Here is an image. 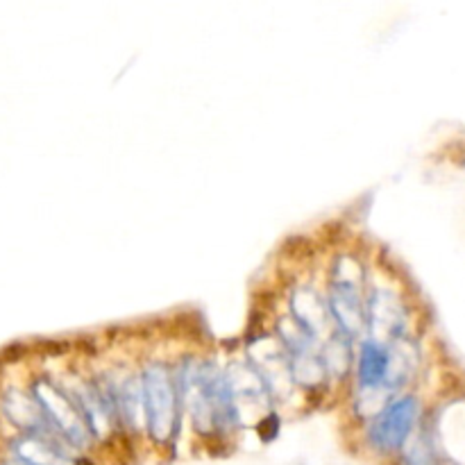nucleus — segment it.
<instances>
[{
	"label": "nucleus",
	"mask_w": 465,
	"mask_h": 465,
	"mask_svg": "<svg viewBox=\"0 0 465 465\" xmlns=\"http://www.w3.org/2000/svg\"><path fill=\"white\" fill-rule=\"evenodd\" d=\"M0 404H3V413L7 416V420L12 422L21 434L45 436V439L59 440L57 434L53 431V427H50L48 420H45L44 411H41V407L36 404V400L32 398L30 391H27V393L21 389L5 391L3 402Z\"/></svg>",
	"instance_id": "nucleus-9"
},
{
	"label": "nucleus",
	"mask_w": 465,
	"mask_h": 465,
	"mask_svg": "<svg viewBox=\"0 0 465 465\" xmlns=\"http://www.w3.org/2000/svg\"><path fill=\"white\" fill-rule=\"evenodd\" d=\"M366 339L386 345L409 339V309L398 291L372 289L368 293Z\"/></svg>",
	"instance_id": "nucleus-6"
},
{
	"label": "nucleus",
	"mask_w": 465,
	"mask_h": 465,
	"mask_svg": "<svg viewBox=\"0 0 465 465\" xmlns=\"http://www.w3.org/2000/svg\"><path fill=\"white\" fill-rule=\"evenodd\" d=\"M30 393L59 440H64L71 450H89L94 445L95 439L80 407L64 386H59L50 377H35L30 384Z\"/></svg>",
	"instance_id": "nucleus-4"
},
{
	"label": "nucleus",
	"mask_w": 465,
	"mask_h": 465,
	"mask_svg": "<svg viewBox=\"0 0 465 465\" xmlns=\"http://www.w3.org/2000/svg\"><path fill=\"white\" fill-rule=\"evenodd\" d=\"M252 348L250 350L248 363L259 372L263 384L271 391L272 400H280L282 393L295 389L293 380H291V368H289V354H286L282 341L271 334H263L252 339Z\"/></svg>",
	"instance_id": "nucleus-7"
},
{
	"label": "nucleus",
	"mask_w": 465,
	"mask_h": 465,
	"mask_svg": "<svg viewBox=\"0 0 465 465\" xmlns=\"http://www.w3.org/2000/svg\"><path fill=\"white\" fill-rule=\"evenodd\" d=\"M182 404L191 425L204 439L227 436L241 427L227 372L212 359L186 357L177 366Z\"/></svg>",
	"instance_id": "nucleus-1"
},
{
	"label": "nucleus",
	"mask_w": 465,
	"mask_h": 465,
	"mask_svg": "<svg viewBox=\"0 0 465 465\" xmlns=\"http://www.w3.org/2000/svg\"><path fill=\"white\" fill-rule=\"evenodd\" d=\"M289 316L302 327L307 334L316 336L322 341V336H330L334 331V322H331L330 307H327V298L316 289V286L295 284L289 293Z\"/></svg>",
	"instance_id": "nucleus-8"
},
{
	"label": "nucleus",
	"mask_w": 465,
	"mask_h": 465,
	"mask_svg": "<svg viewBox=\"0 0 465 465\" xmlns=\"http://www.w3.org/2000/svg\"><path fill=\"white\" fill-rule=\"evenodd\" d=\"M418 422H420L418 398L411 393H400L366 422L363 439L375 454L395 457V454H402L404 448L411 443Z\"/></svg>",
	"instance_id": "nucleus-5"
},
{
	"label": "nucleus",
	"mask_w": 465,
	"mask_h": 465,
	"mask_svg": "<svg viewBox=\"0 0 465 465\" xmlns=\"http://www.w3.org/2000/svg\"><path fill=\"white\" fill-rule=\"evenodd\" d=\"M322 359H325L327 372H330V380L334 384L343 381L350 375V371L354 368V352L352 339H348L341 331H331L325 341H322Z\"/></svg>",
	"instance_id": "nucleus-10"
},
{
	"label": "nucleus",
	"mask_w": 465,
	"mask_h": 465,
	"mask_svg": "<svg viewBox=\"0 0 465 465\" xmlns=\"http://www.w3.org/2000/svg\"><path fill=\"white\" fill-rule=\"evenodd\" d=\"M3 465H30V463H25V461H21V459H7V461H3Z\"/></svg>",
	"instance_id": "nucleus-11"
},
{
	"label": "nucleus",
	"mask_w": 465,
	"mask_h": 465,
	"mask_svg": "<svg viewBox=\"0 0 465 465\" xmlns=\"http://www.w3.org/2000/svg\"><path fill=\"white\" fill-rule=\"evenodd\" d=\"M139 380L145 431L150 440L159 448L173 445L180 436L182 416H184L177 366L163 359H150L141 366Z\"/></svg>",
	"instance_id": "nucleus-2"
},
{
	"label": "nucleus",
	"mask_w": 465,
	"mask_h": 465,
	"mask_svg": "<svg viewBox=\"0 0 465 465\" xmlns=\"http://www.w3.org/2000/svg\"><path fill=\"white\" fill-rule=\"evenodd\" d=\"M325 298L334 331H341L352 341L366 334L363 266L359 263V259L350 257V254L336 259Z\"/></svg>",
	"instance_id": "nucleus-3"
}]
</instances>
